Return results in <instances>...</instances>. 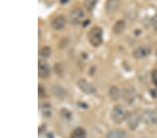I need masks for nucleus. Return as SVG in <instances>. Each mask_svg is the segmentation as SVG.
<instances>
[{
    "instance_id": "1",
    "label": "nucleus",
    "mask_w": 157,
    "mask_h": 138,
    "mask_svg": "<svg viewBox=\"0 0 157 138\" xmlns=\"http://www.w3.org/2000/svg\"><path fill=\"white\" fill-rule=\"evenodd\" d=\"M90 43L93 47H98L103 43V30L99 27H93L87 34Z\"/></svg>"
},
{
    "instance_id": "2",
    "label": "nucleus",
    "mask_w": 157,
    "mask_h": 138,
    "mask_svg": "<svg viewBox=\"0 0 157 138\" xmlns=\"http://www.w3.org/2000/svg\"><path fill=\"white\" fill-rule=\"evenodd\" d=\"M111 119L116 124H121L124 120L128 115V112L125 107L121 105H115L111 111Z\"/></svg>"
},
{
    "instance_id": "3",
    "label": "nucleus",
    "mask_w": 157,
    "mask_h": 138,
    "mask_svg": "<svg viewBox=\"0 0 157 138\" xmlns=\"http://www.w3.org/2000/svg\"><path fill=\"white\" fill-rule=\"evenodd\" d=\"M141 121L148 125L157 124V110L148 109L145 110L141 114Z\"/></svg>"
},
{
    "instance_id": "4",
    "label": "nucleus",
    "mask_w": 157,
    "mask_h": 138,
    "mask_svg": "<svg viewBox=\"0 0 157 138\" xmlns=\"http://www.w3.org/2000/svg\"><path fill=\"white\" fill-rule=\"evenodd\" d=\"M126 121L128 129L131 130H134L137 129L139 124H140L141 121V116L135 112L128 113Z\"/></svg>"
},
{
    "instance_id": "5",
    "label": "nucleus",
    "mask_w": 157,
    "mask_h": 138,
    "mask_svg": "<svg viewBox=\"0 0 157 138\" xmlns=\"http://www.w3.org/2000/svg\"><path fill=\"white\" fill-rule=\"evenodd\" d=\"M151 48L148 45H142L136 48L133 52V56L137 59H143L151 54Z\"/></svg>"
},
{
    "instance_id": "6",
    "label": "nucleus",
    "mask_w": 157,
    "mask_h": 138,
    "mask_svg": "<svg viewBox=\"0 0 157 138\" xmlns=\"http://www.w3.org/2000/svg\"><path fill=\"white\" fill-rule=\"evenodd\" d=\"M50 73V68L45 59H40L38 63V74L41 78H47Z\"/></svg>"
},
{
    "instance_id": "7",
    "label": "nucleus",
    "mask_w": 157,
    "mask_h": 138,
    "mask_svg": "<svg viewBox=\"0 0 157 138\" xmlns=\"http://www.w3.org/2000/svg\"><path fill=\"white\" fill-rule=\"evenodd\" d=\"M78 86L83 93L86 94H92L96 92V88L87 80L80 79L78 81Z\"/></svg>"
},
{
    "instance_id": "8",
    "label": "nucleus",
    "mask_w": 157,
    "mask_h": 138,
    "mask_svg": "<svg viewBox=\"0 0 157 138\" xmlns=\"http://www.w3.org/2000/svg\"><path fill=\"white\" fill-rule=\"evenodd\" d=\"M85 13L81 9H75L71 12L69 15L70 22L73 25L79 24L82 22Z\"/></svg>"
},
{
    "instance_id": "9",
    "label": "nucleus",
    "mask_w": 157,
    "mask_h": 138,
    "mask_svg": "<svg viewBox=\"0 0 157 138\" xmlns=\"http://www.w3.org/2000/svg\"><path fill=\"white\" fill-rule=\"evenodd\" d=\"M67 24V19L65 18L64 16H59L53 19L51 22V27L53 29L56 31H59V30L64 29Z\"/></svg>"
},
{
    "instance_id": "10",
    "label": "nucleus",
    "mask_w": 157,
    "mask_h": 138,
    "mask_svg": "<svg viewBox=\"0 0 157 138\" xmlns=\"http://www.w3.org/2000/svg\"><path fill=\"white\" fill-rule=\"evenodd\" d=\"M121 96L123 97V99L128 104H131L134 101L136 98L135 90L133 87H128L124 89V91L121 94Z\"/></svg>"
},
{
    "instance_id": "11",
    "label": "nucleus",
    "mask_w": 157,
    "mask_h": 138,
    "mask_svg": "<svg viewBox=\"0 0 157 138\" xmlns=\"http://www.w3.org/2000/svg\"><path fill=\"white\" fill-rule=\"evenodd\" d=\"M120 6V0H106L105 10L107 13L112 14L117 11Z\"/></svg>"
},
{
    "instance_id": "12",
    "label": "nucleus",
    "mask_w": 157,
    "mask_h": 138,
    "mask_svg": "<svg viewBox=\"0 0 157 138\" xmlns=\"http://www.w3.org/2000/svg\"><path fill=\"white\" fill-rule=\"evenodd\" d=\"M126 132L121 129H113L108 132L106 138H125Z\"/></svg>"
},
{
    "instance_id": "13",
    "label": "nucleus",
    "mask_w": 157,
    "mask_h": 138,
    "mask_svg": "<svg viewBox=\"0 0 157 138\" xmlns=\"http://www.w3.org/2000/svg\"><path fill=\"white\" fill-rule=\"evenodd\" d=\"M51 92L57 98L61 99H64L67 96V92L62 87L58 85H54L51 87Z\"/></svg>"
},
{
    "instance_id": "14",
    "label": "nucleus",
    "mask_w": 157,
    "mask_h": 138,
    "mask_svg": "<svg viewBox=\"0 0 157 138\" xmlns=\"http://www.w3.org/2000/svg\"><path fill=\"white\" fill-rule=\"evenodd\" d=\"M126 28V23L125 22L120 20L115 22V24L113 26V32L115 34H120L124 31Z\"/></svg>"
},
{
    "instance_id": "15",
    "label": "nucleus",
    "mask_w": 157,
    "mask_h": 138,
    "mask_svg": "<svg viewBox=\"0 0 157 138\" xmlns=\"http://www.w3.org/2000/svg\"><path fill=\"white\" fill-rule=\"evenodd\" d=\"M121 91L120 89L116 86H113L109 90V96L112 100H117L120 99Z\"/></svg>"
},
{
    "instance_id": "16",
    "label": "nucleus",
    "mask_w": 157,
    "mask_h": 138,
    "mask_svg": "<svg viewBox=\"0 0 157 138\" xmlns=\"http://www.w3.org/2000/svg\"><path fill=\"white\" fill-rule=\"evenodd\" d=\"M87 133L84 129L82 128H77L72 132L70 138H86Z\"/></svg>"
},
{
    "instance_id": "17",
    "label": "nucleus",
    "mask_w": 157,
    "mask_h": 138,
    "mask_svg": "<svg viewBox=\"0 0 157 138\" xmlns=\"http://www.w3.org/2000/svg\"><path fill=\"white\" fill-rule=\"evenodd\" d=\"M52 53V50L49 46H44L40 49L39 52V54L43 58H48L50 56Z\"/></svg>"
},
{
    "instance_id": "18",
    "label": "nucleus",
    "mask_w": 157,
    "mask_h": 138,
    "mask_svg": "<svg viewBox=\"0 0 157 138\" xmlns=\"http://www.w3.org/2000/svg\"><path fill=\"white\" fill-rule=\"evenodd\" d=\"M98 2V0H85L84 6L87 11H92Z\"/></svg>"
},
{
    "instance_id": "19",
    "label": "nucleus",
    "mask_w": 157,
    "mask_h": 138,
    "mask_svg": "<svg viewBox=\"0 0 157 138\" xmlns=\"http://www.w3.org/2000/svg\"><path fill=\"white\" fill-rule=\"evenodd\" d=\"M151 79H152V82L155 87L157 88V71L156 70H154L151 72Z\"/></svg>"
},
{
    "instance_id": "20",
    "label": "nucleus",
    "mask_w": 157,
    "mask_h": 138,
    "mask_svg": "<svg viewBox=\"0 0 157 138\" xmlns=\"http://www.w3.org/2000/svg\"><path fill=\"white\" fill-rule=\"evenodd\" d=\"M151 24H152V27L157 32V13L154 15V17L151 20Z\"/></svg>"
},
{
    "instance_id": "21",
    "label": "nucleus",
    "mask_w": 157,
    "mask_h": 138,
    "mask_svg": "<svg viewBox=\"0 0 157 138\" xmlns=\"http://www.w3.org/2000/svg\"><path fill=\"white\" fill-rule=\"evenodd\" d=\"M40 94V95L39 96H40V97H43V96H44V94H45L44 90L43 89V88L40 87H39V94Z\"/></svg>"
},
{
    "instance_id": "22",
    "label": "nucleus",
    "mask_w": 157,
    "mask_h": 138,
    "mask_svg": "<svg viewBox=\"0 0 157 138\" xmlns=\"http://www.w3.org/2000/svg\"><path fill=\"white\" fill-rule=\"evenodd\" d=\"M69 0H61V3L62 4H66L67 2H69Z\"/></svg>"
},
{
    "instance_id": "23",
    "label": "nucleus",
    "mask_w": 157,
    "mask_h": 138,
    "mask_svg": "<svg viewBox=\"0 0 157 138\" xmlns=\"http://www.w3.org/2000/svg\"><path fill=\"white\" fill-rule=\"evenodd\" d=\"M156 55H157V53H156Z\"/></svg>"
}]
</instances>
